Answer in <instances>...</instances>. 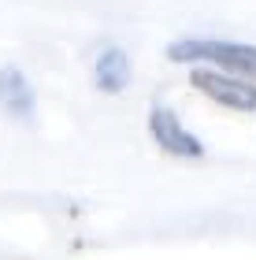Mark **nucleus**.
<instances>
[{"label":"nucleus","mask_w":256,"mask_h":260,"mask_svg":"<svg viewBox=\"0 0 256 260\" xmlns=\"http://www.w3.org/2000/svg\"><path fill=\"white\" fill-rule=\"evenodd\" d=\"M130 78H134V63L126 49H119V45L100 49V56L93 60V86L100 93H123L130 86Z\"/></svg>","instance_id":"39448f33"},{"label":"nucleus","mask_w":256,"mask_h":260,"mask_svg":"<svg viewBox=\"0 0 256 260\" xmlns=\"http://www.w3.org/2000/svg\"><path fill=\"white\" fill-rule=\"evenodd\" d=\"M164 56L171 63H208L212 71L256 82V45H238V41H219V38H182L171 41Z\"/></svg>","instance_id":"f257e3e1"},{"label":"nucleus","mask_w":256,"mask_h":260,"mask_svg":"<svg viewBox=\"0 0 256 260\" xmlns=\"http://www.w3.org/2000/svg\"><path fill=\"white\" fill-rule=\"evenodd\" d=\"M190 86L197 93H204L208 101L230 108V112H256V82L223 75V71H212V67H193Z\"/></svg>","instance_id":"f03ea898"},{"label":"nucleus","mask_w":256,"mask_h":260,"mask_svg":"<svg viewBox=\"0 0 256 260\" xmlns=\"http://www.w3.org/2000/svg\"><path fill=\"white\" fill-rule=\"evenodd\" d=\"M149 134H153V141L167 156H182V160H201L204 156L201 138H197L193 130H186V123L171 108H164V104H156V108L149 112Z\"/></svg>","instance_id":"7ed1b4c3"},{"label":"nucleus","mask_w":256,"mask_h":260,"mask_svg":"<svg viewBox=\"0 0 256 260\" xmlns=\"http://www.w3.org/2000/svg\"><path fill=\"white\" fill-rule=\"evenodd\" d=\"M0 108L15 123H33L38 119V93H33L30 78L22 75V67H15V63L0 67Z\"/></svg>","instance_id":"20e7f679"}]
</instances>
